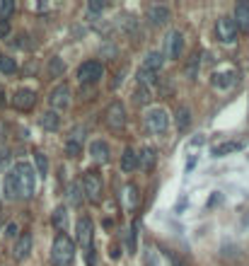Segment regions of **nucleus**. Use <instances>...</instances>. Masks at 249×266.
I'll return each instance as SVG.
<instances>
[{
    "instance_id": "nucleus-20",
    "label": "nucleus",
    "mask_w": 249,
    "mask_h": 266,
    "mask_svg": "<svg viewBox=\"0 0 249 266\" xmlns=\"http://www.w3.org/2000/svg\"><path fill=\"white\" fill-rule=\"evenodd\" d=\"M162 65H165V56L157 54V51H150V54L145 56V63H143V68H148V70L157 73V70H160Z\"/></svg>"
},
{
    "instance_id": "nucleus-33",
    "label": "nucleus",
    "mask_w": 249,
    "mask_h": 266,
    "mask_svg": "<svg viewBox=\"0 0 249 266\" xmlns=\"http://www.w3.org/2000/svg\"><path fill=\"white\" fill-rule=\"evenodd\" d=\"M133 97H136V100H133L136 104H145V102H150V90L148 87H138Z\"/></svg>"
},
{
    "instance_id": "nucleus-16",
    "label": "nucleus",
    "mask_w": 249,
    "mask_h": 266,
    "mask_svg": "<svg viewBox=\"0 0 249 266\" xmlns=\"http://www.w3.org/2000/svg\"><path fill=\"white\" fill-rule=\"evenodd\" d=\"M83 150V129H78L75 133H70V138L65 140V155L68 157H78Z\"/></svg>"
},
{
    "instance_id": "nucleus-9",
    "label": "nucleus",
    "mask_w": 249,
    "mask_h": 266,
    "mask_svg": "<svg viewBox=\"0 0 249 266\" xmlns=\"http://www.w3.org/2000/svg\"><path fill=\"white\" fill-rule=\"evenodd\" d=\"M182 51H184V37H182V32L172 29L165 37V54L162 56L169 58V61H177V58L182 56Z\"/></svg>"
},
{
    "instance_id": "nucleus-13",
    "label": "nucleus",
    "mask_w": 249,
    "mask_h": 266,
    "mask_svg": "<svg viewBox=\"0 0 249 266\" xmlns=\"http://www.w3.org/2000/svg\"><path fill=\"white\" fill-rule=\"evenodd\" d=\"M148 22L153 27H162L169 22V8L167 5H150L148 8Z\"/></svg>"
},
{
    "instance_id": "nucleus-3",
    "label": "nucleus",
    "mask_w": 249,
    "mask_h": 266,
    "mask_svg": "<svg viewBox=\"0 0 249 266\" xmlns=\"http://www.w3.org/2000/svg\"><path fill=\"white\" fill-rule=\"evenodd\" d=\"M80 186H83V194L87 201H102V194H104V182H102V177L97 170H87L83 175V182H80Z\"/></svg>"
},
{
    "instance_id": "nucleus-25",
    "label": "nucleus",
    "mask_w": 249,
    "mask_h": 266,
    "mask_svg": "<svg viewBox=\"0 0 249 266\" xmlns=\"http://www.w3.org/2000/svg\"><path fill=\"white\" fill-rule=\"evenodd\" d=\"M138 83H140V87H148L150 90V85L157 83V75L153 73V70H148V68H140L138 70Z\"/></svg>"
},
{
    "instance_id": "nucleus-6",
    "label": "nucleus",
    "mask_w": 249,
    "mask_h": 266,
    "mask_svg": "<svg viewBox=\"0 0 249 266\" xmlns=\"http://www.w3.org/2000/svg\"><path fill=\"white\" fill-rule=\"evenodd\" d=\"M145 124H148L150 131L165 133L167 126H169V114H167L165 109H160V107H153V109L145 111Z\"/></svg>"
},
{
    "instance_id": "nucleus-36",
    "label": "nucleus",
    "mask_w": 249,
    "mask_h": 266,
    "mask_svg": "<svg viewBox=\"0 0 249 266\" xmlns=\"http://www.w3.org/2000/svg\"><path fill=\"white\" fill-rule=\"evenodd\" d=\"M196 70H198V56H194V58H191V65L186 68V75H189L191 80H196Z\"/></svg>"
},
{
    "instance_id": "nucleus-17",
    "label": "nucleus",
    "mask_w": 249,
    "mask_h": 266,
    "mask_svg": "<svg viewBox=\"0 0 249 266\" xmlns=\"http://www.w3.org/2000/svg\"><path fill=\"white\" fill-rule=\"evenodd\" d=\"M3 194H5V199H8V201H15V199H19L17 179H15V172H12V170H10V172H5V179H3Z\"/></svg>"
},
{
    "instance_id": "nucleus-2",
    "label": "nucleus",
    "mask_w": 249,
    "mask_h": 266,
    "mask_svg": "<svg viewBox=\"0 0 249 266\" xmlns=\"http://www.w3.org/2000/svg\"><path fill=\"white\" fill-rule=\"evenodd\" d=\"M75 257V245L73 239L68 237L65 232H58V237L54 239V247H51V261L54 266H70Z\"/></svg>"
},
{
    "instance_id": "nucleus-23",
    "label": "nucleus",
    "mask_w": 249,
    "mask_h": 266,
    "mask_svg": "<svg viewBox=\"0 0 249 266\" xmlns=\"http://www.w3.org/2000/svg\"><path fill=\"white\" fill-rule=\"evenodd\" d=\"M155 155H157L155 148H143V153L138 155V165H143V170H150L155 165Z\"/></svg>"
},
{
    "instance_id": "nucleus-18",
    "label": "nucleus",
    "mask_w": 249,
    "mask_h": 266,
    "mask_svg": "<svg viewBox=\"0 0 249 266\" xmlns=\"http://www.w3.org/2000/svg\"><path fill=\"white\" fill-rule=\"evenodd\" d=\"M138 167V153H136V148H126L123 150V155H121V170L123 172H133Z\"/></svg>"
},
{
    "instance_id": "nucleus-7",
    "label": "nucleus",
    "mask_w": 249,
    "mask_h": 266,
    "mask_svg": "<svg viewBox=\"0 0 249 266\" xmlns=\"http://www.w3.org/2000/svg\"><path fill=\"white\" fill-rule=\"evenodd\" d=\"M92 235H94L92 218L83 215V218L78 221V225H75V239H78V245L85 247V249H90V247H92Z\"/></svg>"
},
{
    "instance_id": "nucleus-14",
    "label": "nucleus",
    "mask_w": 249,
    "mask_h": 266,
    "mask_svg": "<svg viewBox=\"0 0 249 266\" xmlns=\"http://www.w3.org/2000/svg\"><path fill=\"white\" fill-rule=\"evenodd\" d=\"M90 155H92L94 162L107 165V162H109V146H107L104 140H92V143H90Z\"/></svg>"
},
{
    "instance_id": "nucleus-15",
    "label": "nucleus",
    "mask_w": 249,
    "mask_h": 266,
    "mask_svg": "<svg viewBox=\"0 0 249 266\" xmlns=\"http://www.w3.org/2000/svg\"><path fill=\"white\" fill-rule=\"evenodd\" d=\"M235 25L237 29H242L244 34H249V3H237V8H235Z\"/></svg>"
},
{
    "instance_id": "nucleus-39",
    "label": "nucleus",
    "mask_w": 249,
    "mask_h": 266,
    "mask_svg": "<svg viewBox=\"0 0 249 266\" xmlns=\"http://www.w3.org/2000/svg\"><path fill=\"white\" fill-rule=\"evenodd\" d=\"M17 225H15V223H10L8 225V232H5V235H8V237H17Z\"/></svg>"
},
{
    "instance_id": "nucleus-12",
    "label": "nucleus",
    "mask_w": 249,
    "mask_h": 266,
    "mask_svg": "<svg viewBox=\"0 0 249 266\" xmlns=\"http://www.w3.org/2000/svg\"><path fill=\"white\" fill-rule=\"evenodd\" d=\"M29 252H32V235L29 232H22L15 242V249H12V257L15 261H24L29 257Z\"/></svg>"
},
{
    "instance_id": "nucleus-30",
    "label": "nucleus",
    "mask_w": 249,
    "mask_h": 266,
    "mask_svg": "<svg viewBox=\"0 0 249 266\" xmlns=\"http://www.w3.org/2000/svg\"><path fill=\"white\" fill-rule=\"evenodd\" d=\"M80 186H78V184H70V186H68V203H73V206H80V203H83V196H80Z\"/></svg>"
},
{
    "instance_id": "nucleus-37",
    "label": "nucleus",
    "mask_w": 249,
    "mask_h": 266,
    "mask_svg": "<svg viewBox=\"0 0 249 266\" xmlns=\"http://www.w3.org/2000/svg\"><path fill=\"white\" fill-rule=\"evenodd\" d=\"M87 10H90V12H102V10H104V3H99V0H90V3H87Z\"/></svg>"
},
{
    "instance_id": "nucleus-41",
    "label": "nucleus",
    "mask_w": 249,
    "mask_h": 266,
    "mask_svg": "<svg viewBox=\"0 0 249 266\" xmlns=\"http://www.w3.org/2000/svg\"><path fill=\"white\" fill-rule=\"evenodd\" d=\"M0 61H3V54H0Z\"/></svg>"
},
{
    "instance_id": "nucleus-28",
    "label": "nucleus",
    "mask_w": 249,
    "mask_h": 266,
    "mask_svg": "<svg viewBox=\"0 0 249 266\" xmlns=\"http://www.w3.org/2000/svg\"><path fill=\"white\" fill-rule=\"evenodd\" d=\"M138 186H136V184H129V186H126V203H129V208H136V206H138Z\"/></svg>"
},
{
    "instance_id": "nucleus-35",
    "label": "nucleus",
    "mask_w": 249,
    "mask_h": 266,
    "mask_svg": "<svg viewBox=\"0 0 249 266\" xmlns=\"http://www.w3.org/2000/svg\"><path fill=\"white\" fill-rule=\"evenodd\" d=\"M10 32H12V25H10V19H0V39H8Z\"/></svg>"
},
{
    "instance_id": "nucleus-10",
    "label": "nucleus",
    "mask_w": 249,
    "mask_h": 266,
    "mask_svg": "<svg viewBox=\"0 0 249 266\" xmlns=\"http://www.w3.org/2000/svg\"><path fill=\"white\" fill-rule=\"evenodd\" d=\"M48 107L54 111H61V109H68L70 107V87L68 85H58L51 90L48 94Z\"/></svg>"
},
{
    "instance_id": "nucleus-40",
    "label": "nucleus",
    "mask_w": 249,
    "mask_h": 266,
    "mask_svg": "<svg viewBox=\"0 0 249 266\" xmlns=\"http://www.w3.org/2000/svg\"><path fill=\"white\" fill-rule=\"evenodd\" d=\"M0 107H5V90L0 87Z\"/></svg>"
},
{
    "instance_id": "nucleus-21",
    "label": "nucleus",
    "mask_w": 249,
    "mask_h": 266,
    "mask_svg": "<svg viewBox=\"0 0 249 266\" xmlns=\"http://www.w3.org/2000/svg\"><path fill=\"white\" fill-rule=\"evenodd\" d=\"M41 126L46 131H58V126H61V116H58V111L48 109L46 114H41Z\"/></svg>"
},
{
    "instance_id": "nucleus-1",
    "label": "nucleus",
    "mask_w": 249,
    "mask_h": 266,
    "mask_svg": "<svg viewBox=\"0 0 249 266\" xmlns=\"http://www.w3.org/2000/svg\"><path fill=\"white\" fill-rule=\"evenodd\" d=\"M12 172H15V179H17L19 199H32L34 191H37V170H34V165L19 160V162H15Z\"/></svg>"
},
{
    "instance_id": "nucleus-24",
    "label": "nucleus",
    "mask_w": 249,
    "mask_h": 266,
    "mask_svg": "<svg viewBox=\"0 0 249 266\" xmlns=\"http://www.w3.org/2000/svg\"><path fill=\"white\" fill-rule=\"evenodd\" d=\"M189 121H191V111L186 109V107H179V109H177V129L186 131L189 129Z\"/></svg>"
},
{
    "instance_id": "nucleus-38",
    "label": "nucleus",
    "mask_w": 249,
    "mask_h": 266,
    "mask_svg": "<svg viewBox=\"0 0 249 266\" xmlns=\"http://www.w3.org/2000/svg\"><path fill=\"white\" fill-rule=\"evenodd\" d=\"M129 249L131 252H136V225L129 230Z\"/></svg>"
},
{
    "instance_id": "nucleus-26",
    "label": "nucleus",
    "mask_w": 249,
    "mask_h": 266,
    "mask_svg": "<svg viewBox=\"0 0 249 266\" xmlns=\"http://www.w3.org/2000/svg\"><path fill=\"white\" fill-rule=\"evenodd\" d=\"M48 73H51V78H58V75L65 73V63L63 58H58V56H54L51 61H48Z\"/></svg>"
},
{
    "instance_id": "nucleus-31",
    "label": "nucleus",
    "mask_w": 249,
    "mask_h": 266,
    "mask_svg": "<svg viewBox=\"0 0 249 266\" xmlns=\"http://www.w3.org/2000/svg\"><path fill=\"white\" fill-rule=\"evenodd\" d=\"M15 12V0H0V19H8Z\"/></svg>"
},
{
    "instance_id": "nucleus-27",
    "label": "nucleus",
    "mask_w": 249,
    "mask_h": 266,
    "mask_svg": "<svg viewBox=\"0 0 249 266\" xmlns=\"http://www.w3.org/2000/svg\"><path fill=\"white\" fill-rule=\"evenodd\" d=\"M242 143H222V146H215L213 148V155L215 157H222L225 153H235V150H240Z\"/></svg>"
},
{
    "instance_id": "nucleus-32",
    "label": "nucleus",
    "mask_w": 249,
    "mask_h": 266,
    "mask_svg": "<svg viewBox=\"0 0 249 266\" xmlns=\"http://www.w3.org/2000/svg\"><path fill=\"white\" fill-rule=\"evenodd\" d=\"M0 70L5 75H12L17 70V63H15V58H8V56H3V61H0Z\"/></svg>"
},
{
    "instance_id": "nucleus-34",
    "label": "nucleus",
    "mask_w": 249,
    "mask_h": 266,
    "mask_svg": "<svg viewBox=\"0 0 249 266\" xmlns=\"http://www.w3.org/2000/svg\"><path fill=\"white\" fill-rule=\"evenodd\" d=\"M165 259H167V261H169L172 266H184V261H182V259L177 257V254L172 252V249H165Z\"/></svg>"
},
{
    "instance_id": "nucleus-22",
    "label": "nucleus",
    "mask_w": 249,
    "mask_h": 266,
    "mask_svg": "<svg viewBox=\"0 0 249 266\" xmlns=\"http://www.w3.org/2000/svg\"><path fill=\"white\" fill-rule=\"evenodd\" d=\"M51 223H54V228L58 230V232H65V228H68V213H65L63 206H58V208L54 211Z\"/></svg>"
},
{
    "instance_id": "nucleus-19",
    "label": "nucleus",
    "mask_w": 249,
    "mask_h": 266,
    "mask_svg": "<svg viewBox=\"0 0 249 266\" xmlns=\"http://www.w3.org/2000/svg\"><path fill=\"white\" fill-rule=\"evenodd\" d=\"M218 90H230L232 85H235V73L228 70V73H213V80H211Z\"/></svg>"
},
{
    "instance_id": "nucleus-5",
    "label": "nucleus",
    "mask_w": 249,
    "mask_h": 266,
    "mask_svg": "<svg viewBox=\"0 0 249 266\" xmlns=\"http://www.w3.org/2000/svg\"><path fill=\"white\" fill-rule=\"evenodd\" d=\"M126 121H129L126 107H123L121 102H111L109 107H107V126H109L111 131H121L126 126Z\"/></svg>"
},
{
    "instance_id": "nucleus-8",
    "label": "nucleus",
    "mask_w": 249,
    "mask_h": 266,
    "mask_svg": "<svg viewBox=\"0 0 249 266\" xmlns=\"http://www.w3.org/2000/svg\"><path fill=\"white\" fill-rule=\"evenodd\" d=\"M215 34H218V39H220L222 44H235L240 29H237V25H235L232 17H220L218 25H215Z\"/></svg>"
},
{
    "instance_id": "nucleus-29",
    "label": "nucleus",
    "mask_w": 249,
    "mask_h": 266,
    "mask_svg": "<svg viewBox=\"0 0 249 266\" xmlns=\"http://www.w3.org/2000/svg\"><path fill=\"white\" fill-rule=\"evenodd\" d=\"M34 165H37V175H46L48 172V160L44 153H34Z\"/></svg>"
},
{
    "instance_id": "nucleus-11",
    "label": "nucleus",
    "mask_w": 249,
    "mask_h": 266,
    "mask_svg": "<svg viewBox=\"0 0 249 266\" xmlns=\"http://www.w3.org/2000/svg\"><path fill=\"white\" fill-rule=\"evenodd\" d=\"M12 104H15V109H19V111H29L37 104V94H34V90H29V87H22V90L15 92Z\"/></svg>"
},
{
    "instance_id": "nucleus-4",
    "label": "nucleus",
    "mask_w": 249,
    "mask_h": 266,
    "mask_svg": "<svg viewBox=\"0 0 249 266\" xmlns=\"http://www.w3.org/2000/svg\"><path fill=\"white\" fill-rule=\"evenodd\" d=\"M78 83L80 85H94L102 80V75H104V65L99 61H85L80 68H78Z\"/></svg>"
}]
</instances>
